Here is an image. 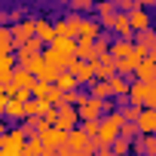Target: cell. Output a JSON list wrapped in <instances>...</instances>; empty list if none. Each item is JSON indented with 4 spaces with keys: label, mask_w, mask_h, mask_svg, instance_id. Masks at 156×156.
I'll use <instances>...</instances> for the list:
<instances>
[{
    "label": "cell",
    "mask_w": 156,
    "mask_h": 156,
    "mask_svg": "<svg viewBox=\"0 0 156 156\" xmlns=\"http://www.w3.org/2000/svg\"><path fill=\"white\" fill-rule=\"evenodd\" d=\"M119 126H122V116L113 110V113H104L101 119H98V135L92 138V147L98 150V147H110L116 138H119Z\"/></svg>",
    "instance_id": "6da1fadb"
},
{
    "label": "cell",
    "mask_w": 156,
    "mask_h": 156,
    "mask_svg": "<svg viewBox=\"0 0 156 156\" xmlns=\"http://www.w3.org/2000/svg\"><path fill=\"white\" fill-rule=\"evenodd\" d=\"M104 113H113V104L110 101H98V98H86L83 104H76V119L80 122H92V119H101Z\"/></svg>",
    "instance_id": "7a4b0ae2"
},
{
    "label": "cell",
    "mask_w": 156,
    "mask_h": 156,
    "mask_svg": "<svg viewBox=\"0 0 156 156\" xmlns=\"http://www.w3.org/2000/svg\"><path fill=\"white\" fill-rule=\"evenodd\" d=\"M25 135H22V129L16 126V129H6L3 135H0V153H6V156H22V150H25Z\"/></svg>",
    "instance_id": "3957f363"
},
{
    "label": "cell",
    "mask_w": 156,
    "mask_h": 156,
    "mask_svg": "<svg viewBox=\"0 0 156 156\" xmlns=\"http://www.w3.org/2000/svg\"><path fill=\"white\" fill-rule=\"evenodd\" d=\"M34 25H37V19H31V16H25L12 25V52L22 49L28 40H34Z\"/></svg>",
    "instance_id": "277c9868"
},
{
    "label": "cell",
    "mask_w": 156,
    "mask_h": 156,
    "mask_svg": "<svg viewBox=\"0 0 156 156\" xmlns=\"http://www.w3.org/2000/svg\"><path fill=\"white\" fill-rule=\"evenodd\" d=\"M37 141L43 144V150H58V147H64V141H67V132H61V129H55V126H43V122H40Z\"/></svg>",
    "instance_id": "5b68a950"
},
{
    "label": "cell",
    "mask_w": 156,
    "mask_h": 156,
    "mask_svg": "<svg viewBox=\"0 0 156 156\" xmlns=\"http://www.w3.org/2000/svg\"><path fill=\"white\" fill-rule=\"evenodd\" d=\"M80 12H73V16H67V19H58V22H52V28H55V37H67V40H76L80 37Z\"/></svg>",
    "instance_id": "8992f818"
},
{
    "label": "cell",
    "mask_w": 156,
    "mask_h": 156,
    "mask_svg": "<svg viewBox=\"0 0 156 156\" xmlns=\"http://www.w3.org/2000/svg\"><path fill=\"white\" fill-rule=\"evenodd\" d=\"M76 122H80V119H76V107H70V104H58L55 107V129H61V132H70V129H76Z\"/></svg>",
    "instance_id": "52a82bcc"
},
{
    "label": "cell",
    "mask_w": 156,
    "mask_h": 156,
    "mask_svg": "<svg viewBox=\"0 0 156 156\" xmlns=\"http://www.w3.org/2000/svg\"><path fill=\"white\" fill-rule=\"evenodd\" d=\"M67 73L83 86V83H92V80H95V64H89V61H76V58H73L70 67H67Z\"/></svg>",
    "instance_id": "ba28073f"
},
{
    "label": "cell",
    "mask_w": 156,
    "mask_h": 156,
    "mask_svg": "<svg viewBox=\"0 0 156 156\" xmlns=\"http://www.w3.org/2000/svg\"><path fill=\"white\" fill-rule=\"evenodd\" d=\"M43 61H46L49 67H55L58 73H64V70L70 67V61H73V58H70V55H64V52H58V49H52V46H46V49H43Z\"/></svg>",
    "instance_id": "9c48e42d"
},
{
    "label": "cell",
    "mask_w": 156,
    "mask_h": 156,
    "mask_svg": "<svg viewBox=\"0 0 156 156\" xmlns=\"http://www.w3.org/2000/svg\"><path fill=\"white\" fill-rule=\"evenodd\" d=\"M135 126H138V135H156V110L153 107H141Z\"/></svg>",
    "instance_id": "30bf717a"
},
{
    "label": "cell",
    "mask_w": 156,
    "mask_h": 156,
    "mask_svg": "<svg viewBox=\"0 0 156 156\" xmlns=\"http://www.w3.org/2000/svg\"><path fill=\"white\" fill-rule=\"evenodd\" d=\"M64 147L67 150H73V153H83V150H92L95 153V147H92V141L80 132V129H70L67 132V141H64Z\"/></svg>",
    "instance_id": "8fae6325"
},
{
    "label": "cell",
    "mask_w": 156,
    "mask_h": 156,
    "mask_svg": "<svg viewBox=\"0 0 156 156\" xmlns=\"http://www.w3.org/2000/svg\"><path fill=\"white\" fill-rule=\"evenodd\" d=\"M126 16H129V28H132V34L150 31V16H147V9L135 6V9H132V12H126Z\"/></svg>",
    "instance_id": "7c38bea8"
},
{
    "label": "cell",
    "mask_w": 156,
    "mask_h": 156,
    "mask_svg": "<svg viewBox=\"0 0 156 156\" xmlns=\"http://www.w3.org/2000/svg\"><path fill=\"white\" fill-rule=\"evenodd\" d=\"M135 76H138V80L141 83H153L156 80V58H141L138 64H135Z\"/></svg>",
    "instance_id": "4fadbf2b"
},
{
    "label": "cell",
    "mask_w": 156,
    "mask_h": 156,
    "mask_svg": "<svg viewBox=\"0 0 156 156\" xmlns=\"http://www.w3.org/2000/svg\"><path fill=\"white\" fill-rule=\"evenodd\" d=\"M92 64H95V80H110V76H116V61L110 55H101Z\"/></svg>",
    "instance_id": "5bb4252c"
},
{
    "label": "cell",
    "mask_w": 156,
    "mask_h": 156,
    "mask_svg": "<svg viewBox=\"0 0 156 156\" xmlns=\"http://www.w3.org/2000/svg\"><path fill=\"white\" fill-rule=\"evenodd\" d=\"M34 37H37L43 46H52V40H55V28H52V22H49V19H37V25H34Z\"/></svg>",
    "instance_id": "9a60e30c"
},
{
    "label": "cell",
    "mask_w": 156,
    "mask_h": 156,
    "mask_svg": "<svg viewBox=\"0 0 156 156\" xmlns=\"http://www.w3.org/2000/svg\"><path fill=\"white\" fill-rule=\"evenodd\" d=\"M132 55H135V43L132 40H113L110 43V58L113 61H126Z\"/></svg>",
    "instance_id": "2e32d148"
},
{
    "label": "cell",
    "mask_w": 156,
    "mask_h": 156,
    "mask_svg": "<svg viewBox=\"0 0 156 156\" xmlns=\"http://www.w3.org/2000/svg\"><path fill=\"white\" fill-rule=\"evenodd\" d=\"M76 61H95V40H86V37H76V52H73Z\"/></svg>",
    "instance_id": "e0dca14e"
},
{
    "label": "cell",
    "mask_w": 156,
    "mask_h": 156,
    "mask_svg": "<svg viewBox=\"0 0 156 156\" xmlns=\"http://www.w3.org/2000/svg\"><path fill=\"white\" fill-rule=\"evenodd\" d=\"M37 80H34V73L28 70V67H19L16 64V70H12V89H31Z\"/></svg>",
    "instance_id": "ac0fdd59"
},
{
    "label": "cell",
    "mask_w": 156,
    "mask_h": 156,
    "mask_svg": "<svg viewBox=\"0 0 156 156\" xmlns=\"http://www.w3.org/2000/svg\"><path fill=\"white\" fill-rule=\"evenodd\" d=\"M80 37H86V40H98L101 37V25H98V19H80Z\"/></svg>",
    "instance_id": "d6986e66"
},
{
    "label": "cell",
    "mask_w": 156,
    "mask_h": 156,
    "mask_svg": "<svg viewBox=\"0 0 156 156\" xmlns=\"http://www.w3.org/2000/svg\"><path fill=\"white\" fill-rule=\"evenodd\" d=\"M3 116H6V119H12V122H22V119H25V104H22V101H16V98H9V101H6V107H3Z\"/></svg>",
    "instance_id": "ffe728a7"
},
{
    "label": "cell",
    "mask_w": 156,
    "mask_h": 156,
    "mask_svg": "<svg viewBox=\"0 0 156 156\" xmlns=\"http://www.w3.org/2000/svg\"><path fill=\"white\" fill-rule=\"evenodd\" d=\"M52 86H55L58 92H64V95H67V92H76V89H80V83H76V80H73V76H70L67 70L55 76V83H52Z\"/></svg>",
    "instance_id": "44dd1931"
},
{
    "label": "cell",
    "mask_w": 156,
    "mask_h": 156,
    "mask_svg": "<svg viewBox=\"0 0 156 156\" xmlns=\"http://www.w3.org/2000/svg\"><path fill=\"white\" fill-rule=\"evenodd\" d=\"M92 98H98V101H110V98H113L110 83H107V80H92Z\"/></svg>",
    "instance_id": "7402d4cb"
},
{
    "label": "cell",
    "mask_w": 156,
    "mask_h": 156,
    "mask_svg": "<svg viewBox=\"0 0 156 156\" xmlns=\"http://www.w3.org/2000/svg\"><path fill=\"white\" fill-rule=\"evenodd\" d=\"M138 156H156V135H141L138 138Z\"/></svg>",
    "instance_id": "603a6c76"
},
{
    "label": "cell",
    "mask_w": 156,
    "mask_h": 156,
    "mask_svg": "<svg viewBox=\"0 0 156 156\" xmlns=\"http://www.w3.org/2000/svg\"><path fill=\"white\" fill-rule=\"evenodd\" d=\"M110 92H113V98H126L129 95V83H126V76H110Z\"/></svg>",
    "instance_id": "cb8c5ba5"
},
{
    "label": "cell",
    "mask_w": 156,
    "mask_h": 156,
    "mask_svg": "<svg viewBox=\"0 0 156 156\" xmlns=\"http://www.w3.org/2000/svg\"><path fill=\"white\" fill-rule=\"evenodd\" d=\"M52 49H58V52H64V55H70V58H73V52H76V40L55 37V40H52Z\"/></svg>",
    "instance_id": "d4e9b609"
},
{
    "label": "cell",
    "mask_w": 156,
    "mask_h": 156,
    "mask_svg": "<svg viewBox=\"0 0 156 156\" xmlns=\"http://www.w3.org/2000/svg\"><path fill=\"white\" fill-rule=\"evenodd\" d=\"M19 129H22V135H25V138H37V132H40V119L25 116V119L19 122Z\"/></svg>",
    "instance_id": "484cf974"
},
{
    "label": "cell",
    "mask_w": 156,
    "mask_h": 156,
    "mask_svg": "<svg viewBox=\"0 0 156 156\" xmlns=\"http://www.w3.org/2000/svg\"><path fill=\"white\" fill-rule=\"evenodd\" d=\"M12 52V28H0V55H9Z\"/></svg>",
    "instance_id": "4316f807"
},
{
    "label": "cell",
    "mask_w": 156,
    "mask_h": 156,
    "mask_svg": "<svg viewBox=\"0 0 156 156\" xmlns=\"http://www.w3.org/2000/svg\"><path fill=\"white\" fill-rule=\"evenodd\" d=\"M135 64H138L135 55L126 58V61H116V76H129V73H135Z\"/></svg>",
    "instance_id": "83f0119b"
},
{
    "label": "cell",
    "mask_w": 156,
    "mask_h": 156,
    "mask_svg": "<svg viewBox=\"0 0 156 156\" xmlns=\"http://www.w3.org/2000/svg\"><path fill=\"white\" fill-rule=\"evenodd\" d=\"M110 153H113V156H126V153H132V141H126V138H116V141L110 144Z\"/></svg>",
    "instance_id": "f1b7e54d"
},
{
    "label": "cell",
    "mask_w": 156,
    "mask_h": 156,
    "mask_svg": "<svg viewBox=\"0 0 156 156\" xmlns=\"http://www.w3.org/2000/svg\"><path fill=\"white\" fill-rule=\"evenodd\" d=\"M22 156H43V144H40L37 138H28V141H25V150H22Z\"/></svg>",
    "instance_id": "f546056e"
},
{
    "label": "cell",
    "mask_w": 156,
    "mask_h": 156,
    "mask_svg": "<svg viewBox=\"0 0 156 156\" xmlns=\"http://www.w3.org/2000/svg\"><path fill=\"white\" fill-rule=\"evenodd\" d=\"M101 55H110V37L107 34H101L95 40V58H101Z\"/></svg>",
    "instance_id": "4dcf8cb0"
},
{
    "label": "cell",
    "mask_w": 156,
    "mask_h": 156,
    "mask_svg": "<svg viewBox=\"0 0 156 156\" xmlns=\"http://www.w3.org/2000/svg\"><path fill=\"white\" fill-rule=\"evenodd\" d=\"M116 113L122 116V122H135V119H138V113H141V107H135V104H126V107H119Z\"/></svg>",
    "instance_id": "1f68e13d"
},
{
    "label": "cell",
    "mask_w": 156,
    "mask_h": 156,
    "mask_svg": "<svg viewBox=\"0 0 156 156\" xmlns=\"http://www.w3.org/2000/svg\"><path fill=\"white\" fill-rule=\"evenodd\" d=\"M16 70V55L9 52V55H0V76L3 73H12Z\"/></svg>",
    "instance_id": "d6a6232c"
},
{
    "label": "cell",
    "mask_w": 156,
    "mask_h": 156,
    "mask_svg": "<svg viewBox=\"0 0 156 156\" xmlns=\"http://www.w3.org/2000/svg\"><path fill=\"white\" fill-rule=\"evenodd\" d=\"M73 12H92L95 9V3H92V0H70V3H67Z\"/></svg>",
    "instance_id": "836d02e7"
},
{
    "label": "cell",
    "mask_w": 156,
    "mask_h": 156,
    "mask_svg": "<svg viewBox=\"0 0 156 156\" xmlns=\"http://www.w3.org/2000/svg\"><path fill=\"white\" fill-rule=\"evenodd\" d=\"M119 138L135 141V138H138V126H135V122H122V126H119Z\"/></svg>",
    "instance_id": "e575fe53"
},
{
    "label": "cell",
    "mask_w": 156,
    "mask_h": 156,
    "mask_svg": "<svg viewBox=\"0 0 156 156\" xmlns=\"http://www.w3.org/2000/svg\"><path fill=\"white\" fill-rule=\"evenodd\" d=\"M86 98H89L86 92H80V89H76V92H67V95H64V104H70V107H76V104H83Z\"/></svg>",
    "instance_id": "d590c367"
},
{
    "label": "cell",
    "mask_w": 156,
    "mask_h": 156,
    "mask_svg": "<svg viewBox=\"0 0 156 156\" xmlns=\"http://www.w3.org/2000/svg\"><path fill=\"white\" fill-rule=\"evenodd\" d=\"M110 12H116L113 9V0H98V3H95V16L101 19V16H110Z\"/></svg>",
    "instance_id": "8d00e7d4"
},
{
    "label": "cell",
    "mask_w": 156,
    "mask_h": 156,
    "mask_svg": "<svg viewBox=\"0 0 156 156\" xmlns=\"http://www.w3.org/2000/svg\"><path fill=\"white\" fill-rule=\"evenodd\" d=\"M144 107H153L156 110V80L147 83V95H144Z\"/></svg>",
    "instance_id": "74e56055"
},
{
    "label": "cell",
    "mask_w": 156,
    "mask_h": 156,
    "mask_svg": "<svg viewBox=\"0 0 156 156\" xmlns=\"http://www.w3.org/2000/svg\"><path fill=\"white\" fill-rule=\"evenodd\" d=\"M80 132H83V135L92 141V138L98 135V119H92V122H80Z\"/></svg>",
    "instance_id": "f35d334b"
},
{
    "label": "cell",
    "mask_w": 156,
    "mask_h": 156,
    "mask_svg": "<svg viewBox=\"0 0 156 156\" xmlns=\"http://www.w3.org/2000/svg\"><path fill=\"white\" fill-rule=\"evenodd\" d=\"M113 9L116 12H132L135 9V0H113Z\"/></svg>",
    "instance_id": "ab89813d"
},
{
    "label": "cell",
    "mask_w": 156,
    "mask_h": 156,
    "mask_svg": "<svg viewBox=\"0 0 156 156\" xmlns=\"http://www.w3.org/2000/svg\"><path fill=\"white\" fill-rule=\"evenodd\" d=\"M6 101H9V95H6V89H0V116H3V107H6Z\"/></svg>",
    "instance_id": "60d3db41"
},
{
    "label": "cell",
    "mask_w": 156,
    "mask_h": 156,
    "mask_svg": "<svg viewBox=\"0 0 156 156\" xmlns=\"http://www.w3.org/2000/svg\"><path fill=\"white\" fill-rule=\"evenodd\" d=\"M6 22H12V12H3V9H0V28H3Z\"/></svg>",
    "instance_id": "b9f144b4"
},
{
    "label": "cell",
    "mask_w": 156,
    "mask_h": 156,
    "mask_svg": "<svg viewBox=\"0 0 156 156\" xmlns=\"http://www.w3.org/2000/svg\"><path fill=\"white\" fill-rule=\"evenodd\" d=\"M92 156H113V153H110V147H98Z\"/></svg>",
    "instance_id": "7bdbcfd3"
},
{
    "label": "cell",
    "mask_w": 156,
    "mask_h": 156,
    "mask_svg": "<svg viewBox=\"0 0 156 156\" xmlns=\"http://www.w3.org/2000/svg\"><path fill=\"white\" fill-rule=\"evenodd\" d=\"M3 132H6V126H3V119H0V135H3Z\"/></svg>",
    "instance_id": "ee69618b"
},
{
    "label": "cell",
    "mask_w": 156,
    "mask_h": 156,
    "mask_svg": "<svg viewBox=\"0 0 156 156\" xmlns=\"http://www.w3.org/2000/svg\"><path fill=\"white\" fill-rule=\"evenodd\" d=\"M55 3H70V0H55Z\"/></svg>",
    "instance_id": "f6af8a7d"
},
{
    "label": "cell",
    "mask_w": 156,
    "mask_h": 156,
    "mask_svg": "<svg viewBox=\"0 0 156 156\" xmlns=\"http://www.w3.org/2000/svg\"><path fill=\"white\" fill-rule=\"evenodd\" d=\"M153 9H156V0H153Z\"/></svg>",
    "instance_id": "bcb514c9"
},
{
    "label": "cell",
    "mask_w": 156,
    "mask_h": 156,
    "mask_svg": "<svg viewBox=\"0 0 156 156\" xmlns=\"http://www.w3.org/2000/svg\"><path fill=\"white\" fill-rule=\"evenodd\" d=\"M0 156H6V153H0Z\"/></svg>",
    "instance_id": "7dc6e473"
},
{
    "label": "cell",
    "mask_w": 156,
    "mask_h": 156,
    "mask_svg": "<svg viewBox=\"0 0 156 156\" xmlns=\"http://www.w3.org/2000/svg\"><path fill=\"white\" fill-rule=\"evenodd\" d=\"M126 156H132V153H126Z\"/></svg>",
    "instance_id": "c3c4849f"
}]
</instances>
